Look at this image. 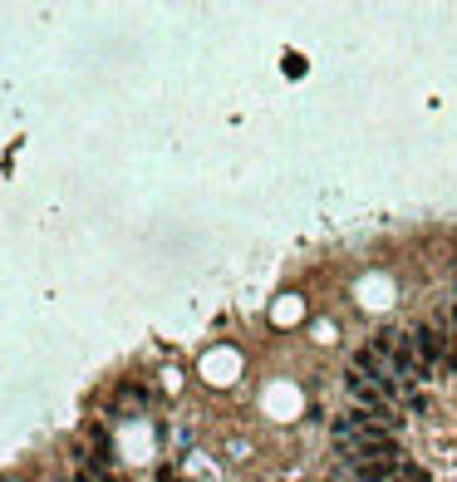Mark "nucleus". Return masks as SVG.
Masks as SVG:
<instances>
[{
  "mask_svg": "<svg viewBox=\"0 0 457 482\" xmlns=\"http://www.w3.org/2000/svg\"><path fill=\"white\" fill-rule=\"evenodd\" d=\"M374 350L388 359V369H393V379H398V384L428 379V369H423L418 350H413V335H408V330H383V335L374 340Z\"/></svg>",
  "mask_w": 457,
  "mask_h": 482,
  "instance_id": "nucleus-1",
  "label": "nucleus"
},
{
  "mask_svg": "<svg viewBox=\"0 0 457 482\" xmlns=\"http://www.w3.org/2000/svg\"><path fill=\"white\" fill-rule=\"evenodd\" d=\"M408 335H413V350H418V359H423L428 374L433 369H452V335H442L438 325H418Z\"/></svg>",
  "mask_w": 457,
  "mask_h": 482,
  "instance_id": "nucleus-2",
  "label": "nucleus"
},
{
  "mask_svg": "<svg viewBox=\"0 0 457 482\" xmlns=\"http://www.w3.org/2000/svg\"><path fill=\"white\" fill-rule=\"evenodd\" d=\"M345 389H350V399H354V408H369V413H383V408H393L388 399H383V389H374L359 369H350L345 374Z\"/></svg>",
  "mask_w": 457,
  "mask_h": 482,
  "instance_id": "nucleus-3",
  "label": "nucleus"
},
{
  "mask_svg": "<svg viewBox=\"0 0 457 482\" xmlns=\"http://www.w3.org/2000/svg\"><path fill=\"white\" fill-rule=\"evenodd\" d=\"M452 369H457V335H452Z\"/></svg>",
  "mask_w": 457,
  "mask_h": 482,
  "instance_id": "nucleus-4",
  "label": "nucleus"
}]
</instances>
